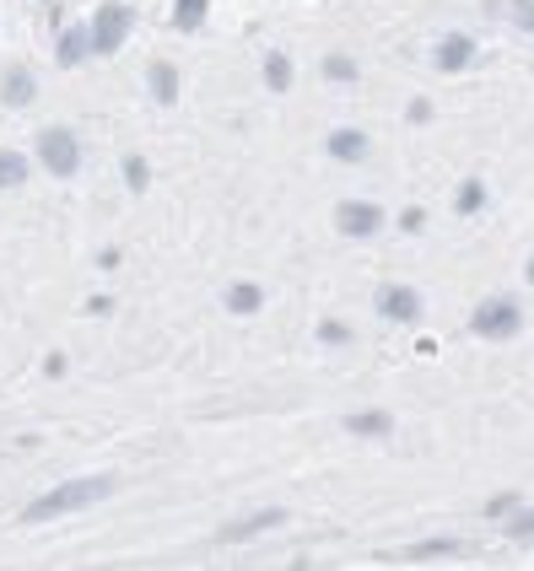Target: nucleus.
<instances>
[{
    "instance_id": "1",
    "label": "nucleus",
    "mask_w": 534,
    "mask_h": 571,
    "mask_svg": "<svg viewBox=\"0 0 534 571\" xmlns=\"http://www.w3.org/2000/svg\"><path fill=\"white\" fill-rule=\"evenodd\" d=\"M109 490H114V480H109V475H92V480H71V486H60V490H49V496H39V501L28 507V523L60 518V512H76V507L97 501V496H109Z\"/></svg>"
},
{
    "instance_id": "2",
    "label": "nucleus",
    "mask_w": 534,
    "mask_h": 571,
    "mask_svg": "<svg viewBox=\"0 0 534 571\" xmlns=\"http://www.w3.org/2000/svg\"><path fill=\"white\" fill-rule=\"evenodd\" d=\"M39 157H43V167H49V173H60V178H65V173H76V163H82V157H76L71 129H43L39 135Z\"/></svg>"
},
{
    "instance_id": "3",
    "label": "nucleus",
    "mask_w": 534,
    "mask_h": 571,
    "mask_svg": "<svg viewBox=\"0 0 534 571\" xmlns=\"http://www.w3.org/2000/svg\"><path fill=\"white\" fill-rule=\"evenodd\" d=\"M470 324L481 329V334H513V329H518V302H507V297H486V302H481V308H475V319H470Z\"/></svg>"
},
{
    "instance_id": "4",
    "label": "nucleus",
    "mask_w": 534,
    "mask_h": 571,
    "mask_svg": "<svg viewBox=\"0 0 534 571\" xmlns=\"http://www.w3.org/2000/svg\"><path fill=\"white\" fill-rule=\"evenodd\" d=\"M130 33V6H103L97 11V28H92V49H103V54H114Z\"/></svg>"
},
{
    "instance_id": "5",
    "label": "nucleus",
    "mask_w": 534,
    "mask_h": 571,
    "mask_svg": "<svg viewBox=\"0 0 534 571\" xmlns=\"http://www.w3.org/2000/svg\"><path fill=\"white\" fill-rule=\"evenodd\" d=\"M378 227H383V216H378V205H362V200L340 205V232H346V238H372Z\"/></svg>"
},
{
    "instance_id": "6",
    "label": "nucleus",
    "mask_w": 534,
    "mask_h": 571,
    "mask_svg": "<svg viewBox=\"0 0 534 571\" xmlns=\"http://www.w3.org/2000/svg\"><path fill=\"white\" fill-rule=\"evenodd\" d=\"M378 308H383V319H400V324H415V313H421L415 291H405V286H383V291H378Z\"/></svg>"
},
{
    "instance_id": "7",
    "label": "nucleus",
    "mask_w": 534,
    "mask_h": 571,
    "mask_svg": "<svg viewBox=\"0 0 534 571\" xmlns=\"http://www.w3.org/2000/svg\"><path fill=\"white\" fill-rule=\"evenodd\" d=\"M470 54H475V43L464 39V33H449V39L438 43V71H459V65H470Z\"/></svg>"
},
{
    "instance_id": "8",
    "label": "nucleus",
    "mask_w": 534,
    "mask_h": 571,
    "mask_svg": "<svg viewBox=\"0 0 534 571\" xmlns=\"http://www.w3.org/2000/svg\"><path fill=\"white\" fill-rule=\"evenodd\" d=\"M276 523H281V512L270 507V512H254V518H244V523H227L222 539H227V544H238V539H248V533H259V529H276Z\"/></svg>"
},
{
    "instance_id": "9",
    "label": "nucleus",
    "mask_w": 534,
    "mask_h": 571,
    "mask_svg": "<svg viewBox=\"0 0 534 571\" xmlns=\"http://www.w3.org/2000/svg\"><path fill=\"white\" fill-rule=\"evenodd\" d=\"M329 152H335L340 163H357V157L368 152V141H362L357 129H335V135H329Z\"/></svg>"
},
{
    "instance_id": "10",
    "label": "nucleus",
    "mask_w": 534,
    "mask_h": 571,
    "mask_svg": "<svg viewBox=\"0 0 534 571\" xmlns=\"http://www.w3.org/2000/svg\"><path fill=\"white\" fill-rule=\"evenodd\" d=\"M0 92H6V103H11V108H22V103H33V76H28V71H11Z\"/></svg>"
},
{
    "instance_id": "11",
    "label": "nucleus",
    "mask_w": 534,
    "mask_h": 571,
    "mask_svg": "<svg viewBox=\"0 0 534 571\" xmlns=\"http://www.w3.org/2000/svg\"><path fill=\"white\" fill-rule=\"evenodd\" d=\"M28 178V157H17V152H0V189H17Z\"/></svg>"
},
{
    "instance_id": "12",
    "label": "nucleus",
    "mask_w": 534,
    "mask_h": 571,
    "mask_svg": "<svg viewBox=\"0 0 534 571\" xmlns=\"http://www.w3.org/2000/svg\"><path fill=\"white\" fill-rule=\"evenodd\" d=\"M86 49H92V39H86L82 28H71V33L60 39V60H65V65H82V54H86Z\"/></svg>"
},
{
    "instance_id": "13",
    "label": "nucleus",
    "mask_w": 534,
    "mask_h": 571,
    "mask_svg": "<svg viewBox=\"0 0 534 571\" xmlns=\"http://www.w3.org/2000/svg\"><path fill=\"white\" fill-rule=\"evenodd\" d=\"M291 82V65H287V54H270V60H265V86H270V92H281V86Z\"/></svg>"
},
{
    "instance_id": "14",
    "label": "nucleus",
    "mask_w": 534,
    "mask_h": 571,
    "mask_svg": "<svg viewBox=\"0 0 534 571\" xmlns=\"http://www.w3.org/2000/svg\"><path fill=\"white\" fill-rule=\"evenodd\" d=\"M201 22H206V0H178V28L195 33Z\"/></svg>"
},
{
    "instance_id": "15",
    "label": "nucleus",
    "mask_w": 534,
    "mask_h": 571,
    "mask_svg": "<svg viewBox=\"0 0 534 571\" xmlns=\"http://www.w3.org/2000/svg\"><path fill=\"white\" fill-rule=\"evenodd\" d=\"M227 308H233V313H254V308H259V291H254V286H233V291H227Z\"/></svg>"
},
{
    "instance_id": "16",
    "label": "nucleus",
    "mask_w": 534,
    "mask_h": 571,
    "mask_svg": "<svg viewBox=\"0 0 534 571\" xmlns=\"http://www.w3.org/2000/svg\"><path fill=\"white\" fill-rule=\"evenodd\" d=\"M152 92H157L163 103H173V92H178V76H173V65H157V71H152Z\"/></svg>"
},
{
    "instance_id": "17",
    "label": "nucleus",
    "mask_w": 534,
    "mask_h": 571,
    "mask_svg": "<svg viewBox=\"0 0 534 571\" xmlns=\"http://www.w3.org/2000/svg\"><path fill=\"white\" fill-rule=\"evenodd\" d=\"M481 205H486V189H481V184H464V189H459V210H481Z\"/></svg>"
},
{
    "instance_id": "18",
    "label": "nucleus",
    "mask_w": 534,
    "mask_h": 571,
    "mask_svg": "<svg viewBox=\"0 0 534 571\" xmlns=\"http://www.w3.org/2000/svg\"><path fill=\"white\" fill-rule=\"evenodd\" d=\"M351 432H389V415H351Z\"/></svg>"
},
{
    "instance_id": "19",
    "label": "nucleus",
    "mask_w": 534,
    "mask_h": 571,
    "mask_svg": "<svg viewBox=\"0 0 534 571\" xmlns=\"http://www.w3.org/2000/svg\"><path fill=\"white\" fill-rule=\"evenodd\" d=\"M325 71L335 76V82H351V76H357V65H351V60H329Z\"/></svg>"
},
{
    "instance_id": "20",
    "label": "nucleus",
    "mask_w": 534,
    "mask_h": 571,
    "mask_svg": "<svg viewBox=\"0 0 534 571\" xmlns=\"http://www.w3.org/2000/svg\"><path fill=\"white\" fill-rule=\"evenodd\" d=\"M513 17H518V28H534V0H513Z\"/></svg>"
},
{
    "instance_id": "21",
    "label": "nucleus",
    "mask_w": 534,
    "mask_h": 571,
    "mask_svg": "<svg viewBox=\"0 0 534 571\" xmlns=\"http://www.w3.org/2000/svg\"><path fill=\"white\" fill-rule=\"evenodd\" d=\"M530 533H534V512H524V518L513 523V539H530Z\"/></svg>"
},
{
    "instance_id": "22",
    "label": "nucleus",
    "mask_w": 534,
    "mask_h": 571,
    "mask_svg": "<svg viewBox=\"0 0 534 571\" xmlns=\"http://www.w3.org/2000/svg\"><path fill=\"white\" fill-rule=\"evenodd\" d=\"M530 281H534V259H530Z\"/></svg>"
}]
</instances>
